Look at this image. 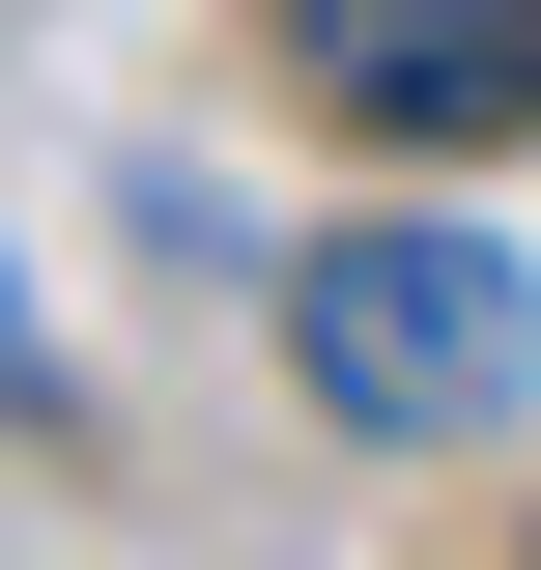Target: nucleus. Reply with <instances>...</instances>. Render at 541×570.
<instances>
[{
  "label": "nucleus",
  "instance_id": "1",
  "mask_svg": "<svg viewBox=\"0 0 541 570\" xmlns=\"http://www.w3.org/2000/svg\"><path fill=\"white\" fill-rule=\"evenodd\" d=\"M285 371H314L371 456H456V428L541 400V257H484L456 200H371V228L285 257Z\"/></svg>",
  "mask_w": 541,
  "mask_h": 570
},
{
  "label": "nucleus",
  "instance_id": "2",
  "mask_svg": "<svg viewBox=\"0 0 541 570\" xmlns=\"http://www.w3.org/2000/svg\"><path fill=\"white\" fill-rule=\"evenodd\" d=\"M285 86L342 142H513L541 115V0H285Z\"/></svg>",
  "mask_w": 541,
  "mask_h": 570
}]
</instances>
